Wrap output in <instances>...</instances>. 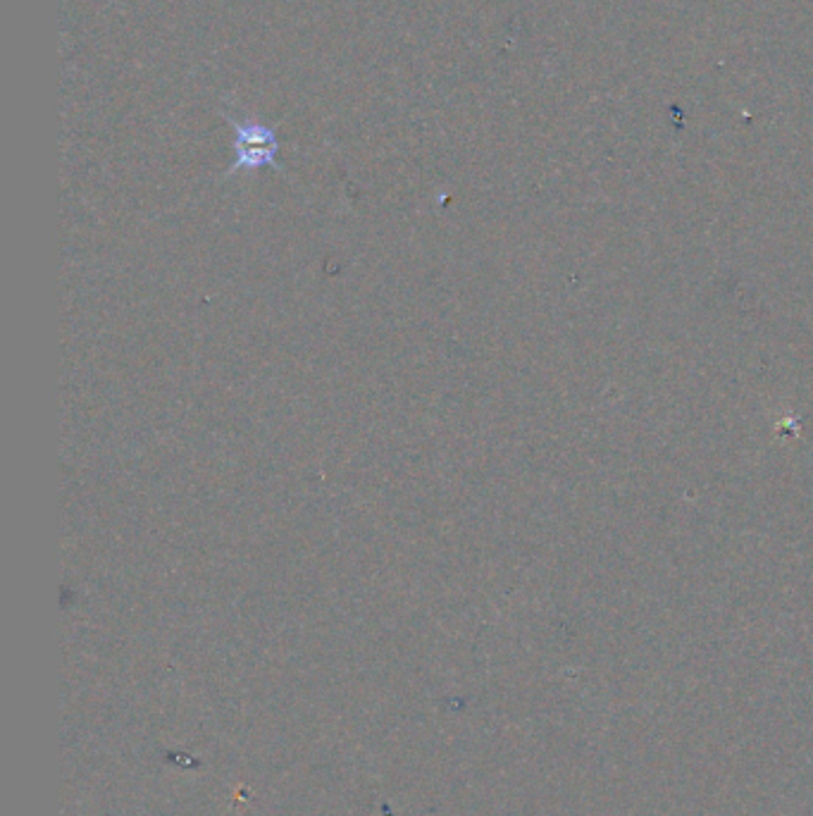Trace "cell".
I'll list each match as a JSON object with an SVG mask.
<instances>
[{
	"instance_id": "cell-1",
	"label": "cell",
	"mask_w": 813,
	"mask_h": 816,
	"mask_svg": "<svg viewBox=\"0 0 813 816\" xmlns=\"http://www.w3.org/2000/svg\"><path fill=\"white\" fill-rule=\"evenodd\" d=\"M222 115L234 129V156H237L232 168L225 172V177H234L241 170L258 172L263 168H272L284 175V168L277 163L279 139L275 129L260 125V122H237L227 113Z\"/></svg>"
}]
</instances>
